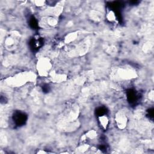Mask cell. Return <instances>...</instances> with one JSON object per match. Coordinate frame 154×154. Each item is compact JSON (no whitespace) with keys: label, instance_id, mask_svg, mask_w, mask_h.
<instances>
[{"label":"cell","instance_id":"cell-1","mask_svg":"<svg viewBox=\"0 0 154 154\" xmlns=\"http://www.w3.org/2000/svg\"><path fill=\"white\" fill-rule=\"evenodd\" d=\"M14 123L18 126L22 125L25 123L26 120V116L24 113L20 112H16L13 117Z\"/></svg>","mask_w":154,"mask_h":154},{"label":"cell","instance_id":"cell-2","mask_svg":"<svg viewBox=\"0 0 154 154\" xmlns=\"http://www.w3.org/2000/svg\"><path fill=\"white\" fill-rule=\"evenodd\" d=\"M38 70L39 73H40L42 75H46L47 74L48 71L49 70L50 68V63L48 60L43 59L40 61V62L38 63Z\"/></svg>","mask_w":154,"mask_h":154},{"label":"cell","instance_id":"cell-3","mask_svg":"<svg viewBox=\"0 0 154 154\" xmlns=\"http://www.w3.org/2000/svg\"><path fill=\"white\" fill-rule=\"evenodd\" d=\"M116 120L117 126L120 128H123L126 126V122H127V118L126 115L123 112H119L117 114Z\"/></svg>","mask_w":154,"mask_h":154},{"label":"cell","instance_id":"cell-4","mask_svg":"<svg viewBox=\"0 0 154 154\" xmlns=\"http://www.w3.org/2000/svg\"><path fill=\"white\" fill-rule=\"evenodd\" d=\"M43 45V40L39 36L33 37L30 41L31 48L33 49H39Z\"/></svg>","mask_w":154,"mask_h":154},{"label":"cell","instance_id":"cell-5","mask_svg":"<svg viewBox=\"0 0 154 154\" xmlns=\"http://www.w3.org/2000/svg\"><path fill=\"white\" fill-rule=\"evenodd\" d=\"M16 41H17V38L16 37H14V36L8 37L6 38L5 42V46L9 49L13 48L16 44Z\"/></svg>","mask_w":154,"mask_h":154},{"label":"cell","instance_id":"cell-6","mask_svg":"<svg viewBox=\"0 0 154 154\" xmlns=\"http://www.w3.org/2000/svg\"><path fill=\"white\" fill-rule=\"evenodd\" d=\"M99 121L102 127L104 129H106L108 123V119L106 115L104 114V115L99 116Z\"/></svg>","mask_w":154,"mask_h":154},{"label":"cell","instance_id":"cell-7","mask_svg":"<svg viewBox=\"0 0 154 154\" xmlns=\"http://www.w3.org/2000/svg\"><path fill=\"white\" fill-rule=\"evenodd\" d=\"M128 97L129 98V102H135L137 100V94L134 91H129V93L128 94Z\"/></svg>","mask_w":154,"mask_h":154}]
</instances>
